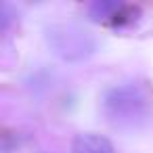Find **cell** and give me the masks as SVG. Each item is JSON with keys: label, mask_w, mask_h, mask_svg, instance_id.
Listing matches in <instances>:
<instances>
[{"label": "cell", "mask_w": 153, "mask_h": 153, "mask_svg": "<svg viewBox=\"0 0 153 153\" xmlns=\"http://www.w3.org/2000/svg\"><path fill=\"white\" fill-rule=\"evenodd\" d=\"M105 115L117 128H132L136 122L145 120L149 109V99L136 84L115 86L105 94Z\"/></svg>", "instance_id": "1"}, {"label": "cell", "mask_w": 153, "mask_h": 153, "mask_svg": "<svg viewBox=\"0 0 153 153\" xmlns=\"http://www.w3.org/2000/svg\"><path fill=\"white\" fill-rule=\"evenodd\" d=\"M46 42L63 61H82L94 51V38L76 25H53L46 30Z\"/></svg>", "instance_id": "2"}, {"label": "cell", "mask_w": 153, "mask_h": 153, "mask_svg": "<svg viewBox=\"0 0 153 153\" xmlns=\"http://www.w3.org/2000/svg\"><path fill=\"white\" fill-rule=\"evenodd\" d=\"M71 153H113V145L109 138L94 134V132H82L71 143Z\"/></svg>", "instance_id": "3"}, {"label": "cell", "mask_w": 153, "mask_h": 153, "mask_svg": "<svg viewBox=\"0 0 153 153\" xmlns=\"http://www.w3.org/2000/svg\"><path fill=\"white\" fill-rule=\"evenodd\" d=\"M122 4L117 2H105V0H101V2H94L90 4V17L94 21H105V19H111L120 13Z\"/></svg>", "instance_id": "4"}]
</instances>
